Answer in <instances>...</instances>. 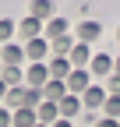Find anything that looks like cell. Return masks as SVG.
Here are the masks:
<instances>
[{
    "instance_id": "83f0119b",
    "label": "cell",
    "mask_w": 120,
    "mask_h": 127,
    "mask_svg": "<svg viewBox=\"0 0 120 127\" xmlns=\"http://www.w3.org/2000/svg\"><path fill=\"white\" fill-rule=\"evenodd\" d=\"M117 42H120V28H117Z\"/></svg>"
},
{
    "instance_id": "30bf717a",
    "label": "cell",
    "mask_w": 120,
    "mask_h": 127,
    "mask_svg": "<svg viewBox=\"0 0 120 127\" xmlns=\"http://www.w3.org/2000/svg\"><path fill=\"white\" fill-rule=\"evenodd\" d=\"M113 71V60H110V53H95L92 60H88V74H95V78H106Z\"/></svg>"
},
{
    "instance_id": "8992f818",
    "label": "cell",
    "mask_w": 120,
    "mask_h": 127,
    "mask_svg": "<svg viewBox=\"0 0 120 127\" xmlns=\"http://www.w3.org/2000/svg\"><path fill=\"white\" fill-rule=\"evenodd\" d=\"M67 60H71V67H88V60H92V50H88V42H78V39H74V46H71Z\"/></svg>"
},
{
    "instance_id": "8fae6325",
    "label": "cell",
    "mask_w": 120,
    "mask_h": 127,
    "mask_svg": "<svg viewBox=\"0 0 120 127\" xmlns=\"http://www.w3.org/2000/svg\"><path fill=\"white\" fill-rule=\"evenodd\" d=\"M18 35H25V39H35V35H42V21L39 18H32V14H25V18L18 21Z\"/></svg>"
},
{
    "instance_id": "7c38bea8",
    "label": "cell",
    "mask_w": 120,
    "mask_h": 127,
    "mask_svg": "<svg viewBox=\"0 0 120 127\" xmlns=\"http://www.w3.org/2000/svg\"><path fill=\"white\" fill-rule=\"evenodd\" d=\"M39 92H42V99H50V102H60V99L67 95V85H64V81H57V78H50V81L42 85Z\"/></svg>"
},
{
    "instance_id": "5b68a950",
    "label": "cell",
    "mask_w": 120,
    "mask_h": 127,
    "mask_svg": "<svg viewBox=\"0 0 120 127\" xmlns=\"http://www.w3.org/2000/svg\"><path fill=\"white\" fill-rule=\"evenodd\" d=\"M21 60H25V46H18V42H4L0 46V64L21 67Z\"/></svg>"
},
{
    "instance_id": "d6986e66",
    "label": "cell",
    "mask_w": 120,
    "mask_h": 127,
    "mask_svg": "<svg viewBox=\"0 0 120 127\" xmlns=\"http://www.w3.org/2000/svg\"><path fill=\"white\" fill-rule=\"evenodd\" d=\"M102 109H106V117H113V120H120V95H106V99H102Z\"/></svg>"
},
{
    "instance_id": "ffe728a7",
    "label": "cell",
    "mask_w": 120,
    "mask_h": 127,
    "mask_svg": "<svg viewBox=\"0 0 120 127\" xmlns=\"http://www.w3.org/2000/svg\"><path fill=\"white\" fill-rule=\"evenodd\" d=\"M14 28H18V21H11V18H0V46H4V42H11Z\"/></svg>"
},
{
    "instance_id": "e0dca14e",
    "label": "cell",
    "mask_w": 120,
    "mask_h": 127,
    "mask_svg": "<svg viewBox=\"0 0 120 127\" xmlns=\"http://www.w3.org/2000/svg\"><path fill=\"white\" fill-rule=\"evenodd\" d=\"M0 81H4L7 88L25 85V71H21V67H11V64H4V71H0Z\"/></svg>"
},
{
    "instance_id": "5bb4252c",
    "label": "cell",
    "mask_w": 120,
    "mask_h": 127,
    "mask_svg": "<svg viewBox=\"0 0 120 127\" xmlns=\"http://www.w3.org/2000/svg\"><path fill=\"white\" fill-rule=\"evenodd\" d=\"M46 42H50V53H53V57H67V53H71V46H74V39L67 35V32H64V35L46 39Z\"/></svg>"
},
{
    "instance_id": "7402d4cb",
    "label": "cell",
    "mask_w": 120,
    "mask_h": 127,
    "mask_svg": "<svg viewBox=\"0 0 120 127\" xmlns=\"http://www.w3.org/2000/svg\"><path fill=\"white\" fill-rule=\"evenodd\" d=\"M95 127H120L113 117H102V120H95Z\"/></svg>"
},
{
    "instance_id": "9c48e42d",
    "label": "cell",
    "mask_w": 120,
    "mask_h": 127,
    "mask_svg": "<svg viewBox=\"0 0 120 127\" xmlns=\"http://www.w3.org/2000/svg\"><path fill=\"white\" fill-rule=\"evenodd\" d=\"M99 35H102V25L99 21H92V18L78 21V42H95Z\"/></svg>"
},
{
    "instance_id": "9a60e30c",
    "label": "cell",
    "mask_w": 120,
    "mask_h": 127,
    "mask_svg": "<svg viewBox=\"0 0 120 127\" xmlns=\"http://www.w3.org/2000/svg\"><path fill=\"white\" fill-rule=\"evenodd\" d=\"M28 14L39 18V21H50L53 18V0H32V4H28Z\"/></svg>"
},
{
    "instance_id": "484cf974",
    "label": "cell",
    "mask_w": 120,
    "mask_h": 127,
    "mask_svg": "<svg viewBox=\"0 0 120 127\" xmlns=\"http://www.w3.org/2000/svg\"><path fill=\"white\" fill-rule=\"evenodd\" d=\"M113 74H120V57H117V60H113Z\"/></svg>"
},
{
    "instance_id": "277c9868",
    "label": "cell",
    "mask_w": 120,
    "mask_h": 127,
    "mask_svg": "<svg viewBox=\"0 0 120 127\" xmlns=\"http://www.w3.org/2000/svg\"><path fill=\"white\" fill-rule=\"evenodd\" d=\"M57 109H60V117H64V120H74V117L81 113V95H74V92H67L64 99L57 102Z\"/></svg>"
},
{
    "instance_id": "ba28073f",
    "label": "cell",
    "mask_w": 120,
    "mask_h": 127,
    "mask_svg": "<svg viewBox=\"0 0 120 127\" xmlns=\"http://www.w3.org/2000/svg\"><path fill=\"white\" fill-rule=\"evenodd\" d=\"M46 71H50V78L64 81V78L71 74V60L67 57H46Z\"/></svg>"
},
{
    "instance_id": "52a82bcc",
    "label": "cell",
    "mask_w": 120,
    "mask_h": 127,
    "mask_svg": "<svg viewBox=\"0 0 120 127\" xmlns=\"http://www.w3.org/2000/svg\"><path fill=\"white\" fill-rule=\"evenodd\" d=\"M102 99H106V88H99V85H88L81 92V106L85 109H102Z\"/></svg>"
},
{
    "instance_id": "4fadbf2b",
    "label": "cell",
    "mask_w": 120,
    "mask_h": 127,
    "mask_svg": "<svg viewBox=\"0 0 120 127\" xmlns=\"http://www.w3.org/2000/svg\"><path fill=\"white\" fill-rule=\"evenodd\" d=\"M39 117L35 109H11V127H35Z\"/></svg>"
},
{
    "instance_id": "ac0fdd59",
    "label": "cell",
    "mask_w": 120,
    "mask_h": 127,
    "mask_svg": "<svg viewBox=\"0 0 120 127\" xmlns=\"http://www.w3.org/2000/svg\"><path fill=\"white\" fill-rule=\"evenodd\" d=\"M35 117H39V124H53V120L60 117V109H57V102H50V99H42V102L35 106Z\"/></svg>"
},
{
    "instance_id": "3957f363",
    "label": "cell",
    "mask_w": 120,
    "mask_h": 127,
    "mask_svg": "<svg viewBox=\"0 0 120 127\" xmlns=\"http://www.w3.org/2000/svg\"><path fill=\"white\" fill-rule=\"evenodd\" d=\"M25 81L32 85V88H42V85H46V81H50L46 60H42V64H28V67H25Z\"/></svg>"
},
{
    "instance_id": "603a6c76",
    "label": "cell",
    "mask_w": 120,
    "mask_h": 127,
    "mask_svg": "<svg viewBox=\"0 0 120 127\" xmlns=\"http://www.w3.org/2000/svg\"><path fill=\"white\" fill-rule=\"evenodd\" d=\"M0 127H11V109H0Z\"/></svg>"
},
{
    "instance_id": "6da1fadb",
    "label": "cell",
    "mask_w": 120,
    "mask_h": 127,
    "mask_svg": "<svg viewBox=\"0 0 120 127\" xmlns=\"http://www.w3.org/2000/svg\"><path fill=\"white\" fill-rule=\"evenodd\" d=\"M64 85H67V92L81 95L88 85H92V74H88V67H71V74L64 78Z\"/></svg>"
},
{
    "instance_id": "44dd1931",
    "label": "cell",
    "mask_w": 120,
    "mask_h": 127,
    "mask_svg": "<svg viewBox=\"0 0 120 127\" xmlns=\"http://www.w3.org/2000/svg\"><path fill=\"white\" fill-rule=\"evenodd\" d=\"M106 78H110V85H106V92L120 95V74H106Z\"/></svg>"
},
{
    "instance_id": "2e32d148",
    "label": "cell",
    "mask_w": 120,
    "mask_h": 127,
    "mask_svg": "<svg viewBox=\"0 0 120 127\" xmlns=\"http://www.w3.org/2000/svg\"><path fill=\"white\" fill-rule=\"evenodd\" d=\"M67 32V21L60 18V14H53L50 21H42V39H53V35H64Z\"/></svg>"
},
{
    "instance_id": "7a4b0ae2",
    "label": "cell",
    "mask_w": 120,
    "mask_h": 127,
    "mask_svg": "<svg viewBox=\"0 0 120 127\" xmlns=\"http://www.w3.org/2000/svg\"><path fill=\"white\" fill-rule=\"evenodd\" d=\"M46 57H50V42L42 39V35H35V39H25V60L42 64Z\"/></svg>"
},
{
    "instance_id": "cb8c5ba5",
    "label": "cell",
    "mask_w": 120,
    "mask_h": 127,
    "mask_svg": "<svg viewBox=\"0 0 120 127\" xmlns=\"http://www.w3.org/2000/svg\"><path fill=\"white\" fill-rule=\"evenodd\" d=\"M50 127H74V124H71V120H64V117H57V120H53Z\"/></svg>"
},
{
    "instance_id": "4316f807",
    "label": "cell",
    "mask_w": 120,
    "mask_h": 127,
    "mask_svg": "<svg viewBox=\"0 0 120 127\" xmlns=\"http://www.w3.org/2000/svg\"><path fill=\"white\" fill-rule=\"evenodd\" d=\"M35 127H50V124H35Z\"/></svg>"
},
{
    "instance_id": "d4e9b609",
    "label": "cell",
    "mask_w": 120,
    "mask_h": 127,
    "mask_svg": "<svg viewBox=\"0 0 120 127\" xmlns=\"http://www.w3.org/2000/svg\"><path fill=\"white\" fill-rule=\"evenodd\" d=\"M4 95H7V85H4V81H0V102H4Z\"/></svg>"
}]
</instances>
